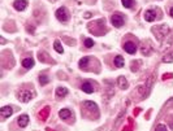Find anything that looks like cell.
I'll return each instance as SVG.
<instances>
[{
	"label": "cell",
	"mask_w": 173,
	"mask_h": 131,
	"mask_svg": "<svg viewBox=\"0 0 173 131\" xmlns=\"http://www.w3.org/2000/svg\"><path fill=\"white\" fill-rule=\"evenodd\" d=\"M144 19L147 22H152L156 19V9H148L144 12Z\"/></svg>",
	"instance_id": "obj_8"
},
{
	"label": "cell",
	"mask_w": 173,
	"mask_h": 131,
	"mask_svg": "<svg viewBox=\"0 0 173 131\" xmlns=\"http://www.w3.org/2000/svg\"><path fill=\"white\" fill-rule=\"evenodd\" d=\"M39 60H41L42 62H47V61H48V62H53L52 60L47 58V55H46L44 52H41V53H39Z\"/></svg>",
	"instance_id": "obj_24"
},
{
	"label": "cell",
	"mask_w": 173,
	"mask_h": 131,
	"mask_svg": "<svg viewBox=\"0 0 173 131\" xmlns=\"http://www.w3.org/2000/svg\"><path fill=\"white\" fill-rule=\"evenodd\" d=\"M87 64H89V57H83V58H81L80 60V67L81 69H86V66H87Z\"/></svg>",
	"instance_id": "obj_21"
},
{
	"label": "cell",
	"mask_w": 173,
	"mask_h": 131,
	"mask_svg": "<svg viewBox=\"0 0 173 131\" xmlns=\"http://www.w3.org/2000/svg\"><path fill=\"white\" fill-rule=\"evenodd\" d=\"M55 14H56V18L59 19V21H61V22H66L69 19V12H68V9H66L65 7L59 8Z\"/></svg>",
	"instance_id": "obj_4"
},
{
	"label": "cell",
	"mask_w": 173,
	"mask_h": 131,
	"mask_svg": "<svg viewBox=\"0 0 173 131\" xmlns=\"http://www.w3.org/2000/svg\"><path fill=\"white\" fill-rule=\"evenodd\" d=\"M93 46H94V40H93V39H90V38L86 39V40H85V47H86V48H91Z\"/></svg>",
	"instance_id": "obj_25"
},
{
	"label": "cell",
	"mask_w": 173,
	"mask_h": 131,
	"mask_svg": "<svg viewBox=\"0 0 173 131\" xmlns=\"http://www.w3.org/2000/svg\"><path fill=\"white\" fill-rule=\"evenodd\" d=\"M171 105H173V99H171V100L167 103V104H165V108H167V106H171Z\"/></svg>",
	"instance_id": "obj_29"
},
{
	"label": "cell",
	"mask_w": 173,
	"mask_h": 131,
	"mask_svg": "<svg viewBox=\"0 0 173 131\" xmlns=\"http://www.w3.org/2000/svg\"><path fill=\"white\" fill-rule=\"evenodd\" d=\"M115 66L116 67H123L124 66V58H123V56H116L115 57Z\"/></svg>",
	"instance_id": "obj_18"
},
{
	"label": "cell",
	"mask_w": 173,
	"mask_h": 131,
	"mask_svg": "<svg viewBox=\"0 0 173 131\" xmlns=\"http://www.w3.org/2000/svg\"><path fill=\"white\" fill-rule=\"evenodd\" d=\"M167 78H172V74H165L163 77V79H167Z\"/></svg>",
	"instance_id": "obj_31"
},
{
	"label": "cell",
	"mask_w": 173,
	"mask_h": 131,
	"mask_svg": "<svg viewBox=\"0 0 173 131\" xmlns=\"http://www.w3.org/2000/svg\"><path fill=\"white\" fill-rule=\"evenodd\" d=\"M52 1H55V0H52Z\"/></svg>",
	"instance_id": "obj_34"
},
{
	"label": "cell",
	"mask_w": 173,
	"mask_h": 131,
	"mask_svg": "<svg viewBox=\"0 0 173 131\" xmlns=\"http://www.w3.org/2000/svg\"><path fill=\"white\" fill-rule=\"evenodd\" d=\"M59 116H60V118H62V120H66V118H69L72 116V112H70L69 109H61L60 112H59Z\"/></svg>",
	"instance_id": "obj_16"
},
{
	"label": "cell",
	"mask_w": 173,
	"mask_h": 131,
	"mask_svg": "<svg viewBox=\"0 0 173 131\" xmlns=\"http://www.w3.org/2000/svg\"><path fill=\"white\" fill-rule=\"evenodd\" d=\"M34 96H35V92L30 90H22L21 92H18V100L22 103H29Z\"/></svg>",
	"instance_id": "obj_3"
},
{
	"label": "cell",
	"mask_w": 173,
	"mask_h": 131,
	"mask_svg": "<svg viewBox=\"0 0 173 131\" xmlns=\"http://www.w3.org/2000/svg\"><path fill=\"white\" fill-rule=\"evenodd\" d=\"M48 77H46V75H41V77H39V82H41V85H47V83H48Z\"/></svg>",
	"instance_id": "obj_26"
},
{
	"label": "cell",
	"mask_w": 173,
	"mask_h": 131,
	"mask_svg": "<svg viewBox=\"0 0 173 131\" xmlns=\"http://www.w3.org/2000/svg\"><path fill=\"white\" fill-rule=\"evenodd\" d=\"M81 88H82V91H83V92H86V94H93L94 91H95L94 86H93L90 82H85L83 85L81 86Z\"/></svg>",
	"instance_id": "obj_11"
},
{
	"label": "cell",
	"mask_w": 173,
	"mask_h": 131,
	"mask_svg": "<svg viewBox=\"0 0 173 131\" xmlns=\"http://www.w3.org/2000/svg\"><path fill=\"white\" fill-rule=\"evenodd\" d=\"M123 1V5L125 7V8H132L133 5H134V0H121Z\"/></svg>",
	"instance_id": "obj_23"
},
{
	"label": "cell",
	"mask_w": 173,
	"mask_h": 131,
	"mask_svg": "<svg viewBox=\"0 0 173 131\" xmlns=\"http://www.w3.org/2000/svg\"><path fill=\"white\" fill-rule=\"evenodd\" d=\"M117 85H119V87L121 90H126L128 88V81L125 77H119L117 78Z\"/></svg>",
	"instance_id": "obj_13"
},
{
	"label": "cell",
	"mask_w": 173,
	"mask_h": 131,
	"mask_svg": "<svg viewBox=\"0 0 173 131\" xmlns=\"http://www.w3.org/2000/svg\"><path fill=\"white\" fill-rule=\"evenodd\" d=\"M55 49H56V52H59V53H62L64 52V48H62V46H61V43L59 42V40H56L55 42Z\"/></svg>",
	"instance_id": "obj_22"
},
{
	"label": "cell",
	"mask_w": 173,
	"mask_h": 131,
	"mask_svg": "<svg viewBox=\"0 0 173 131\" xmlns=\"http://www.w3.org/2000/svg\"><path fill=\"white\" fill-rule=\"evenodd\" d=\"M124 113H125V110H123V112L120 113V116H119V118H117V121L115 122V127H116V126H117V125H119L120 122H121V120H123V116H124Z\"/></svg>",
	"instance_id": "obj_27"
},
{
	"label": "cell",
	"mask_w": 173,
	"mask_h": 131,
	"mask_svg": "<svg viewBox=\"0 0 173 131\" xmlns=\"http://www.w3.org/2000/svg\"><path fill=\"white\" fill-rule=\"evenodd\" d=\"M48 113H50V106H44V108L41 110V113H39V117H41L43 121H46L47 117H48Z\"/></svg>",
	"instance_id": "obj_17"
},
{
	"label": "cell",
	"mask_w": 173,
	"mask_h": 131,
	"mask_svg": "<svg viewBox=\"0 0 173 131\" xmlns=\"http://www.w3.org/2000/svg\"><path fill=\"white\" fill-rule=\"evenodd\" d=\"M83 106L85 108H87L89 110H91V112H95V114H98V105L95 103L93 101H85L83 103Z\"/></svg>",
	"instance_id": "obj_12"
},
{
	"label": "cell",
	"mask_w": 173,
	"mask_h": 131,
	"mask_svg": "<svg viewBox=\"0 0 173 131\" xmlns=\"http://www.w3.org/2000/svg\"><path fill=\"white\" fill-rule=\"evenodd\" d=\"M163 62H167V64H171V62H173V51L169 53H167L165 56L163 57Z\"/></svg>",
	"instance_id": "obj_19"
},
{
	"label": "cell",
	"mask_w": 173,
	"mask_h": 131,
	"mask_svg": "<svg viewBox=\"0 0 173 131\" xmlns=\"http://www.w3.org/2000/svg\"><path fill=\"white\" fill-rule=\"evenodd\" d=\"M169 14H171V17L173 18V8H171V10H169Z\"/></svg>",
	"instance_id": "obj_32"
},
{
	"label": "cell",
	"mask_w": 173,
	"mask_h": 131,
	"mask_svg": "<svg viewBox=\"0 0 173 131\" xmlns=\"http://www.w3.org/2000/svg\"><path fill=\"white\" fill-rule=\"evenodd\" d=\"M66 95H68V88H65V87H57V90H56L57 97H64Z\"/></svg>",
	"instance_id": "obj_15"
},
{
	"label": "cell",
	"mask_w": 173,
	"mask_h": 131,
	"mask_svg": "<svg viewBox=\"0 0 173 131\" xmlns=\"http://www.w3.org/2000/svg\"><path fill=\"white\" fill-rule=\"evenodd\" d=\"M89 30L95 35H103L105 31V19H98L89 25Z\"/></svg>",
	"instance_id": "obj_1"
},
{
	"label": "cell",
	"mask_w": 173,
	"mask_h": 131,
	"mask_svg": "<svg viewBox=\"0 0 173 131\" xmlns=\"http://www.w3.org/2000/svg\"><path fill=\"white\" fill-rule=\"evenodd\" d=\"M169 26L168 25H158V26H154L152 27V33L155 34L156 39H158L159 42H163L164 38L168 37V34H169Z\"/></svg>",
	"instance_id": "obj_2"
},
{
	"label": "cell",
	"mask_w": 173,
	"mask_h": 131,
	"mask_svg": "<svg viewBox=\"0 0 173 131\" xmlns=\"http://www.w3.org/2000/svg\"><path fill=\"white\" fill-rule=\"evenodd\" d=\"M124 49H125V52L133 55V53H135L137 47H135V44H134L133 42H126V43L124 44Z\"/></svg>",
	"instance_id": "obj_9"
},
{
	"label": "cell",
	"mask_w": 173,
	"mask_h": 131,
	"mask_svg": "<svg viewBox=\"0 0 173 131\" xmlns=\"http://www.w3.org/2000/svg\"><path fill=\"white\" fill-rule=\"evenodd\" d=\"M22 66L25 67V69H31V67L34 66V60H33V58H30V57L23 58V60H22Z\"/></svg>",
	"instance_id": "obj_14"
},
{
	"label": "cell",
	"mask_w": 173,
	"mask_h": 131,
	"mask_svg": "<svg viewBox=\"0 0 173 131\" xmlns=\"http://www.w3.org/2000/svg\"><path fill=\"white\" fill-rule=\"evenodd\" d=\"M171 129L173 130V120H172V122H171Z\"/></svg>",
	"instance_id": "obj_33"
},
{
	"label": "cell",
	"mask_w": 173,
	"mask_h": 131,
	"mask_svg": "<svg viewBox=\"0 0 173 131\" xmlns=\"http://www.w3.org/2000/svg\"><path fill=\"white\" fill-rule=\"evenodd\" d=\"M111 22H112V25L115 26V27H121L124 25V16L121 14V13H115L111 17Z\"/></svg>",
	"instance_id": "obj_5"
},
{
	"label": "cell",
	"mask_w": 173,
	"mask_h": 131,
	"mask_svg": "<svg viewBox=\"0 0 173 131\" xmlns=\"http://www.w3.org/2000/svg\"><path fill=\"white\" fill-rule=\"evenodd\" d=\"M17 124L20 127H26L27 124H29V116L27 114H22L17 118Z\"/></svg>",
	"instance_id": "obj_10"
},
{
	"label": "cell",
	"mask_w": 173,
	"mask_h": 131,
	"mask_svg": "<svg viewBox=\"0 0 173 131\" xmlns=\"http://www.w3.org/2000/svg\"><path fill=\"white\" fill-rule=\"evenodd\" d=\"M13 7H14V9L18 10V12L25 10L26 7H27V0H14Z\"/></svg>",
	"instance_id": "obj_7"
},
{
	"label": "cell",
	"mask_w": 173,
	"mask_h": 131,
	"mask_svg": "<svg viewBox=\"0 0 173 131\" xmlns=\"http://www.w3.org/2000/svg\"><path fill=\"white\" fill-rule=\"evenodd\" d=\"M12 114H13V108H12V106H9V105L3 106V108L0 109V116H2L3 120H5V118L11 117Z\"/></svg>",
	"instance_id": "obj_6"
},
{
	"label": "cell",
	"mask_w": 173,
	"mask_h": 131,
	"mask_svg": "<svg viewBox=\"0 0 173 131\" xmlns=\"http://www.w3.org/2000/svg\"><path fill=\"white\" fill-rule=\"evenodd\" d=\"M141 52H142V55H146V56H148V55L151 53V47L150 46H146V44H143L142 46V48H141Z\"/></svg>",
	"instance_id": "obj_20"
},
{
	"label": "cell",
	"mask_w": 173,
	"mask_h": 131,
	"mask_svg": "<svg viewBox=\"0 0 173 131\" xmlns=\"http://www.w3.org/2000/svg\"><path fill=\"white\" fill-rule=\"evenodd\" d=\"M91 17V13H90V12H86L85 13V18H90Z\"/></svg>",
	"instance_id": "obj_30"
},
{
	"label": "cell",
	"mask_w": 173,
	"mask_h": 131,
	"mask_svg": "<svg viewBox=\"0 0 173 131\" xmlns=\"http://www.w3.org/2000/svg\"><path fill=\"white\" fill-rule=\"evenodd\" d=\"M155 131H168V130H167V126H164V125H159L158 127H156Z\"/></svg>",
	"instance_id": "obj_28"
}]
</instances>
